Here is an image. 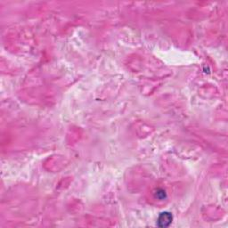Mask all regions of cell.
<instances>
[{
    "label": "cell",
    "instance_id": "6da1fadb",
    "mask_svg": "<svg viewBox=\"0 0 228 228\" xmlns=\"http://www.w3.org/2000/svg\"><path fill=\"white\" fill-rule=\"evenodd\" d=\"M173 217L169 212L160 213L157 220V225L159 227H168L172 223Z\"/></svg>",
    "mask_w": 228,
    "mask_h": 228
},
{
    "label": "cell",
    "instance_id": "7a4b0ae2",
    "mask_svg": "<svg viewBox=\"0 0 228 228\" xmlns=\"http://www.w3.org/2000/svg\"><path fill=\"white\" fill-rule=\"evenodd\" d=\"M160 195H161V197L163 199L165 197V191H163V190H157V192H156V197H158L159 199H160Z\"/></svg>",
    "mask_w": 228,
    "mask_h": 228
}]
</instances>
